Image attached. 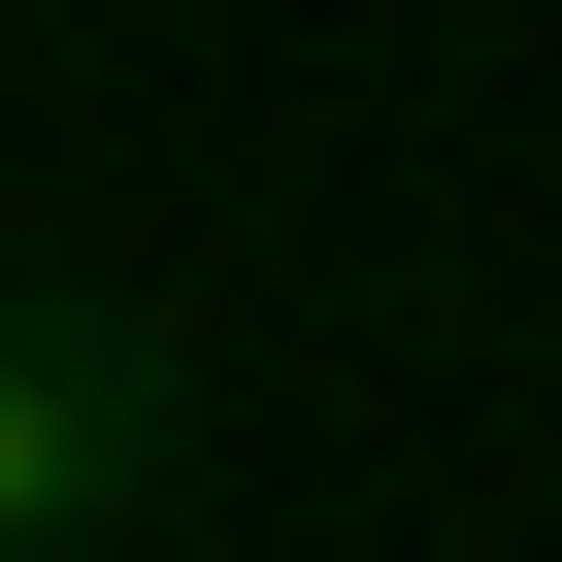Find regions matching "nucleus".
<instances>
[{
	"instance_id": "obj_1",
	"label": "nucleus",
	"mask_w": 562,
	"mask_h": 562,
	"mask_svg": "<svg viewBox=\"0 0 562 562\" xmlns=\"http://www.w3.org/2000/svg\"><path fill=\"white\" fill-rule=\"evenodd\" d=\"M199 463V331L166 299H0V562H100Z\"/></svg>"
}]
</instances>
